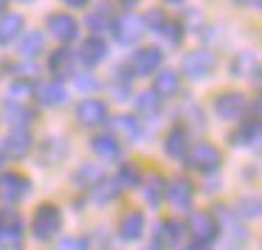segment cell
<instances>
[{
	"label": "cell",
	"instance_id": "28",
	"mask_svg": "<svg viewBox=\"0 0 262 250\" xmlns=\"http://www.w3.org/2000/svg\"><path fill=\"white\" fill-rule=\"evenodd\" d=\"M40 152L46 163H57V160H62L68 155V143H65V138H48V141H42Z\"/></svg>",
	"mask_w": 262,
	"mask_h": 250
},
{
	"label": "cell",
	"instance_id": "5",
	"mask_svg": "<svg viewBox=\"0 0 262 250\" xmlns=\"http://www.w3.org/2000/svg\"><path fill=\"white\" fill-rule=\"evenodd\" d=\"M107 118H110V113H107V104H104L102 98H82V102L76 104V121H79L82 127H88V130L104 127Z\"/></svg>",
	"mask_w": 262,
	"mask_h": 250
},
{
	"label": "cell",
	"instance_id": "9",
	"mask_svg": "<svg viewBox=\"0 0 262 250\" xmlns=\"http://www.w3.org/2000/svg\"><path fill=\"white\" fill-rule=\"evenodd\" d=\"M46 29H48V34H51L54 40H59L62 45H68V42H74L76 37H79V23H76V20L71 17L68 12H54V14H48Z\"/></svg>",
	"mask_w": 262,
	"mask_h": 250
},
{
	"label": "cell",
	"instance_id": "49",
	"mask_svg": "<svg viewBox=\"0 0 262 250\" xmlns=\"http://www.w3.org/2000/svg\"><path fill=\"white\" fill-rule=\"evenodd\" d=\"M121 3H136V0H121Z\"/></svg>",
	"mask_w": 262,
	"mask_h": 250
},
{
	"label": "cell",
	"instance_id": "1",
	"mask_svg": "<svg viewBox=\"0 0 262 250\" xmlns=\"http://www.w3.org/2000/svg\"><path fill=\"white\" fill-rule=\"evenodd\" d=\"M59 228H62V214H59L57 205L46 203L34 211V219H31V233H34V239L48 242V239H54L59 233Z\"/></svg>",
	"mask_w": 262,
	"mask_h": 250
},
{
	"label": "cell",
	"instance_id": "3",
	"mask_svg": "<svg viewBox=\"0 0 262 250\" xmlns=\"http://www.w3.org/2000/svg\"><path fill=\"white\" fill-rule=\"evenodd\" d=\"M186 163H189V169L200 171V174H211V171H217V169H220L223 155H220V149H217L214 143L200 141L198 146H189Z\"/></svg>",
	"mask_w": 262,
	"mask_h": 250
},
{
	"label": "cell",
	"instance_id": "4",
	"mask_svg": "<svg viewBox=\"0 0 262 250\" xmlns=\"http://www.w3.org/2000/svg\"><path fill=\"white\" fill-rule=\"evenodd\" d=\"M116 34V40L121 42V45H136L138 40L144 37V31H147V26H144V17L141 14H121L119 20H113V29H110Z\"/></svg>",
	"mask_w": 262,
	"mask_h": 250
},
{
	"label": "cell",
	"instance_id": "7",
	"mask_svg": "<svg viewBox=\"0 0 262 250\" xmlns=\"http://www.w3.org/2000/svg\"><path fill=\"white\" fill-rule=\"evenodd\" d=\"M245 110H248V98L237 90H228L223 96L214 98V113L220 115L223 121H243Z\"/></svg>",
	"mask_w": 262,
	"mask_h": 250
},
{
	"label": "cell",
	"instance_id": "39",
	"mask_svg": "<svg viewBox=\"0 0 262 250\" xmlns=\"http://www.w3.org/2000/svg\"><path fill=\"white\" fill-rule=\"evenodd\" d=\"M245 65H254V57H248V54L237 57V59L231 62V73H234V76H245Z\"/></svg>",
	"mask_w": 262,
	"mask_h": 250
},
{
	"label": "cell",
	"instance_id": "17",
	"mask_svg": "<svg viewBox=\"0 0 262 250\" xmlns=\"http://www.w3.org/2000/svg\"><path fill=\"white\" fill-rule=\"evenodd\" d=\"M3 115H6V121L12 124V130H29L37 118V113L31 107H23V104H14V102H6Z\"/></svg>",
	"mask_w": 262,
	"mask_h": 250
},
{
	"label": "cell",
	"instance_id": "25",
	"mask_svg": "<svg viewBox=\"0 0 262 250\" xmlns=\"http://www.w3.org/2000/svg\"><path fill=\"white\" fill-rule=\"evenodd\" d=\"M259 135H262L259 118H256V115H251V118H243L239 130L234 132V143H239V146H256Z\"/></svg>",
	"mask_w": 262,
	"mask_h": 250
},
{
	"label": "cell",
	"instance_id": "26",
	"mask_svg": "<svg viewBox=\"0 0 262 250\" xmlns=\"http://www.w3.org/2000/svg\"><path fill=\"white\" fill-rule=\"evenodd\" d=\"M113 183L119 186V191L136 188V186H141V171H138L136 163H121V169H119V174L113 177Z\"/></svg>",
	"mask_w": 262,
	"mask_h": 250
},
{
	"label": "cell",
	"instance_id": "40",
	"mask_svg": "<svg viewBox=\"0 0 262 250\" xmlns=\"http://www.w3.org/2000/svg\"><path fill=\"white\" fill-rule=\"evenodd\" d=\"M256 205H259V199H256V197L243 199V203H239V214H245V216H256V214H259V208H256Z\"/></svg>",
	"mask_w": 262,
	"mask_h": 250
},
{
	"label": "cell",
	"instance_id": "8",
	"mask_svg": "<svg viewBox=\"0 0 262 250\" xmlns=\"http://www.w3.org/2000/svg\"><path fill=\"white\" fill-rule=\"evenodd\" d=\"M161 62H164V51L161 48H138V51H133L127 68H130L133 76H152L161 68Z\"/></svg>",
	"mask_w": 262,
	"mask_h": 250
},
{
	"label": "cell",
	"instance_id": "47",
	"mask_svg": "<svg viewBox=\"0 0 262 250\" xmlns=\"http://www.w3.org/2000/svg\"><path fill=\"white\" fill-rule=\"evenodd\" d=\"M144 250H161V247H158V244H155V247H152V244H149V247H144Z\"/></svg>",
	"mask_w": 262,
	"mask_h": 250
},
{
	"label": "cell",
	"instance_id": "16",
	"mask_svg": "<svg viewBox=\"0 0 262 250\" xmlns=\"http://www.w3.org/2000/svg\"><path fill=\"white\" fill-rule=\"evenodd\" d=\"M181 239H183L181 222H175V219L158 222V228H155V242H158L161 250H164V247H178V244H181Z\"/></svg>",
	"mask_w": 262,
	"mask_h": 250
},
{
	"label": "cell",
	"instance_id": "29",
	"mask_svg": "<svg viewBox=\"0 0 262 250\" xmlns=\"http://www.w3.org/2000/svg\"><path fill=\"white\" fill-rule=\"evenodd\" d=\"M164 177L161 174H149L147 183H144V199H147L149 205H161V199H164Z\"/></svg>",
	"mask_w": 262,
	"mask_h": 250
},
{
	"label": "cell",
	"instance_id": "22",
	"mask_svg": "<svg viewBox=\"0 0 262 250\" xmlns=\"http://www.w3.org/2000/svg\"><path fill=\"white\" fill-rule=\"evenodd\" d=\"M91 149L102 160H119L121 158V143H119V138H116V135H104V132H102V135H96L91 141Z\"/></svg>",
	"mask_w": 262,
	"mask_h": 250
},
{
	"label": "cell",
	"instance_id": "45",
	"mask_svg": "<svg viewBox=\"0 0 262 250\" xmlns=\"http://www.w3.org/2000/svg\"><path fill=\"white\" fill-rule=\"evenodd\" d=\"M6 3H9V0H0V14H3V9H6Z\"/></svg>",
	"mask_w": 262,
	"mask_h": 250
},
{
	"label": "cell",
	"instance_id": "11",
	"mask_svg": "<svg viewBox=\"0 0 262 250\" xmlns=\"http://www.w3.org/2000/svg\"><path fill=\"white\" fill-rule=\"evenodd\" d=\"M164 197L169 199V205H175V208H181V211H189L192 203H194L192 180H186V177H175V180H169L164 186Z\"/></svg>",
	"mask_w": 262,
	"mask_h": 250
},
{
	"label": "cell",
	"instance_id": "18",
	"mask_svg": "<svg viewBox=\"0 0 262 250\" xmlns=\"http://www.w3.org/2000/svg\"><path fill=\"white\" fill-rule=\"evenodd\" d=\"M26 17L23 14H0V45H12L23 34Z\"/></svg>",
	"mask_w": 262,
	"mask_h": 250
},
{
	"label": "cell",
	"instance_id": "27",
	"mask_svg": "<svg viewBox=\"0 0 262 250\" xmlns=\"http://www.w3.org/2000/svg\"><path fill=\"white\" fill-rule=\"evenodd\" d=\"M42 48H46V34H40V31H29V34L23 37V42H20V57L34 59V57L42 54Z\"/></svg>",
	"mask_w": 262,
	"mask_h": 250
},
{
	"label": "cell",
	"instance_id": "21",
	"mask_svg": "<svg viewBox=\"0 0 262 250\" xmlns=\"http://www.w3.org/2000/svg\"><path fill=\"white\" fill-rule=\"evenodd\" d=\"M178 90H181V73H175V70H158V76H155V82H152L155 96L169 98V96H175Z\"/></svg>",
	"mask_w": 262,
	"mask_h": 250
},
{
	"label": "cell",
	"instance_id": "23",
	"mask_svg": "<svg viewBox=\"0 0 262 250\" xmlns=\"http://www.w3.org/2000/svg\"><path fill=\"white\" fill-rule=\"evenodd\" d=\"M79 57H82V62L91 65V68L99 62H104V59H107V42H104L102 37H88Z\"/></svg>",
	"mask_w": 262,
	"mask_h": 250
},
{
	"label": "cell",
	"instance_id": "6",
	"mask_svg": "<svg viewBox=\"0 0 262 250\" xmlns=\"http://www.w3.org/2000/svg\"><path fill=\"white\" fill-rule=\"evenodd\" d=\"M217 65V57L211 51H206V48H200V51H189L186 57H183V76H189V79H206V76L214 70Z\"/></svg>",
	"mask_w": 262,
	"mask_h": 250
},
{
	"label": "cell",
	"instance_id": "35",
	"mask_svg": "<svg viewBox=\"0 0 262 250\" xmlns=\"http://www.w3.org/2000/svg\"><path fill=\"white\" fill-rule=\"evenodd\" d=\"M161 34L166 37V42H169V45H181V42H183V26H181V23H172V20H166L164 29H161Z\"/></svg>",
	"mask_w": 262,
	"mask_h": 250
},
{
	"label": "cell",
	"instance_id": "32",
	"mask_svg": "<svg viewBox=\"0 0 262 250\" xmlns=\"http://www.w3.org/2000/svg\"><path fill=\"white\" fill-rule=\"evenodd\" d=\"M116 130H119L127 141H138V138H141V124H138V118H133V115H119V118H116Z\"/></svg>",
	"mask_w": 262,
	"mask_h": 250
},
{
	"label": "cell",
	"instance_id": "46",
	"mask_svg": "<svg viewBox=\"0 0 262 250\" xmlns=\"http://www.w3.org/2000/svg\"><path fill=\"white\" fill-rule=\"evenodd\" d=\"M3 163H6V158H3V152H0V169H3Z\"/></svg>",
	"mask_w": 262,
	"mask_h": 250
},
{
	"label": "cell",
	"instance_id": "14",
	"mask_svg": "<svg viewBox=\"0 0 262 250\" xmlns=\"http://www.w3.org/2000/svg\"><path fill=\"white\" fill-rule=\"evenodd\" d=\"M164 149H166V155H169L172 160H186V155H189V135H186V130H183V127H172V130L166 132Z\"/></svg>",
	"mask_w": 262,
	"mask_h": 250
},
{
	"label": "cell",
	"instance_id": "43",
	"mask_svg": "<svg viewBox=\"0 0 262 250\" xmlns=\"http://www.w3.org/2000/svg\"><path fill=\"white\" fill-rule=\"evenodd\" d=\"M234 3H237L239 9H243V6L245 9H256V6H259V0H234Z\"/></svg>",
	"mask_w": 262,
	"mask_h": 250
},
{
	"label": "cell",
	"instance_id": "42",
	"mask_svg": "<svg viewBox=\"0 0 262 250\" xmlns=\"http://www.w3.org/2000/svg\"><path fill=\"white\" fill-rule=\"evenodd\" d=\"M59 3H62V6H68V9H85L91 0H59Z\"/></svg>",
	"mask_w": 262,
	"mask_h": 250
},
{
	"label": "cell",
	"instance_id": "36",
	"mask_svg": "<svg viewBox=\"0 0 262 250\" xmlns=\"http://www.w3.org/2000/svg\"><path fill=\"white\" fill-rule=\"evenodd\" d=\"M31 93H34V82H31V79H17L12 87H9V96H12V102H14V98H29Z\"/></svg>",
	"mask_w": 262,
	"mask_h": 250
},
{
	"label": "cell",
	"instance_id": "41",
	"mask_svg": "<svg viewBox=\"0 0 262 250\" xmlns=\"http://www.w3.org/2000/svg\"><path fill=\"white\" fill-rule=\"evenodd\" d=\"M91 242H93V247H88V250H110V242H107V236H104V231H96Z\"/></svg>",
	"mask_w": 262,
	"mask_h": 250
},
{
	"label": "cell",
	"instance_id": "34",
	"mask_svg": "<svg viewBox=\"0 0 262 250\" xmlns=\"http://www.w3.org/2000/svg\"><path fill=\"white\" fill-rule=\"evenodd\" d=\"M74 85H76V90L88 93V96L99 90V79L93 73H74Z\"/></svg>",
	"mask_w": 262,
	"mask_h": 250
},
{
	"label": "cell",
	"instance_id": "19",
	"mask_svg": "<svg viewBox=\"0 0 262 250\" xmlns=\"http://www.w3.org/2000/svg\"><path fill=\"white\" fill-rule=\"evenodd\" d=\"M48 70H51L57 79L71 76L74 73V51H68L65 45H59L57 51H51V57H48Z\"/></svg>",
	"mask_w": 262,
	"mask_h": 250
},
{
	"label": "cell",
	"instance_id": "37",
	"mask_svg": "<svg viewBox=\"0 0 262 250\" xmlns=\"http://www.w3.org/2000/svg\"><path fill=\"white\" fill-rule=\"evenodd\" d=\"M57 250H88V244H85V239H79V236H62L57 244Z\"/></svg>",
	"mask_w": 262,
	"mask_h": 250
},
{
	"label": "cell",
	"instance_id": "20",
	"mask_svg": "<svg viewBox=\"0 0 262 250\" xmlns=\"http://www.w3.org/2000/svg\"><path fill=\"white\" fill-rule=\"evenodd\" d=\"M85 23H88V29L96 31V37L104 34V31H110L113 29V6H110V3H99V6L85 17Z\"/></svg>",
	"mask_w": 262,
	"mask_h": 250
},
{
	"label": "cell",
	"instance_id": "38",
	"mask_svg": "<svg viewBox=\"0 0 262 250\" xmlns=\"http://www.w3.org/2000/svg\"><path fill=\"white\" fill-rule=\"evenodd\" d=\"M164 23H166V17H164V12H161V9H155V12H149L147 17H144V26H152L155 34H161Z\"/></svg>",
	"mask_w": 262,
	"mask_h": 250
},
{
	"label": "cell",
	"instance_id": "15",
	"mask_svg": "<svg viewBox=\"0 0 262 250\" xmlns=\"http://www.w3.org/2000/svg\"><path fill=\"white\" fill-rule=\"evenodd\" d=\"M119 231H121V239L138 242V239L144 236V231H147V219H144L141 211H127V214L121 216V222H119Z\"/></svg>",
	"mask_w": 262,
	"mask_h": 250
},
{
	"label": "cell",
	"instance_id": "33",
	"mask_svg": "<svg viewBox=\"0 0 262 250\" xmlns=\"http://www.w3.org/2000/svg\"><path fill=\"white\" fill-rule=\"evenodd\" d=\"M74 180H76L79 188H93L99 180H102V169H99V166H82V169H76Z\"/></svg>",
	"mask_w": 262,
	"mask_h": 250
},
{
	"label": "cell",
	"instance_id": "13",
	"mask_svg": "<svg viewBox=\"0 0 262 250\" xmlns=\"http://www.w3.org/2000/svg\"><path fill=\"white\" fill-rule=\"evenodd\" d=\"M0 152H3V158H26V155L31 152V135L29 130H12L3 141H0Z\"/></svg>",
	"mask_w": 262,
	"mask_h": 250
},
{
	"label": "cell",
	"instance_id": "2",
	"mask_svg": "<svg viewBox=\"0 0 262 250\" xmlns=\"http://www.w3.org/2000/svg\"><path fill=\"white\" fill-rule=\"evenodd\" d=\"M23 247V219L17 208H0V250Z\"/></svg>",
	"mask_w": 262,
	"mask_h": 250
},
{
	"label": "cell",
	"instance_id": "10",
	"mask_svg": "<svg viewBox=\"0 0 262 250\" xmlns=\"http://www.w3.org/2000/svg\"><path fill=\"white\" fill-rule=\"evenodd\" d=\"M189 228H192L198 244H209L220 236V222H217L214 214H209V211H194V214L189 216Z\"/></svg>",
	"mask_w": 262,
	"mask_h": 250
},
{
	"label": "cell",
	"instance_id": "31",
	"mask_svg": "<svg viewBox=\"0 0 262 250\" xmlns=\"http://www.w3.org/2000/svg\"><path fill=\"white\" fill-rule=\"evenodd\" d=\"M136 107H138V113H144L147 118H155V115L161 113V98L155 96L152 90L138 93V96H136Z\"/></svg>",
	"mask_w": 262,
	"mask_h": 250
},
{
	"label": "cell",
	"instance_id": "50",
	"mask_svg": "<svg viewBox=\"0 0 262 250\" xmlns=\"http://www.w3.org/2000/svg\"><path fill=\"white\" fill-rule=\"evenodd\" d=\"M23 3H31V0H23Z\"/></svg>",
	"mask_w": 262,
	"mask_h": 250
},
{
	"label": "cell",
	"instance_id": "48",
	"mask_svg": "<svg viewBox=\"0 0 262 250\" xmlns=\"http://www.w3.org/2000/svg\"><path fill=\"white\" fill-rule=\"evenodd\" d=\"M166 3H181V0H166Z\"/></svg>",
	"mask_w": 262,
	"mask_h": 250
},
{
	"label": "cell",
	"instance_id": "12",
	"mask_svg": "<svg viewBox=\"0 0 262 250\" xmlns=\"http://www.w3.org/2000/svg\"><path fill=\"white\" fill-rule=\"evenodd\" d=\"M29 191H31V183L20 171H6V174L0 177V197L6 199V203H20Z\"/></svg>",
	"mask_w": 262,
	"mask_h": 250
},
{
	"label": "cell",
	"instance_id": "24",
	"mask_svg": "<svg viewBox=\"0 0 262 250\" xmlns=\"http://www.w3.org/2000/svg\"><path fill=\"white\" fill-rule=\"evenodd\" d=\"M37 98H40L42 107H59V104L68 102V90L62 87V82H48V85H40Z\"/></svg>",
	"mask_w": 262,
	"mask_h": 250
},
{
	"label": "cell",
	"instance_id": "30",
	"mask_svg": "<svg viewBox=\"0 0 262 250\" xmlns=\"http://www.w3.org/2000/svg\"><path fill=\"white\" fill-rule=\"evenodd\" d=\"M91 191H93V203H96V205L113 203V199H116V197H119V194H121V191H119V186H116L113 180H99L96 186L91 188Z\"/></svg>",
	"mask_w": 262,
	"mask_h": 250
},
{
	"label": "cell",
	"instance_id": "44",
	"mask_svg": "<svg viewBox=\"0 0 262 250\" xmlns=\"http://www.w3.org/2000/svg\"><path fill=\"white\" fill-rule=\"evenodd\" d=\"M183 250H209V247H206V244H198V242H194V244H186Z\"/></svg>",
	"mask_w": 262,
	"mask_h": 250
}]
</instances>
